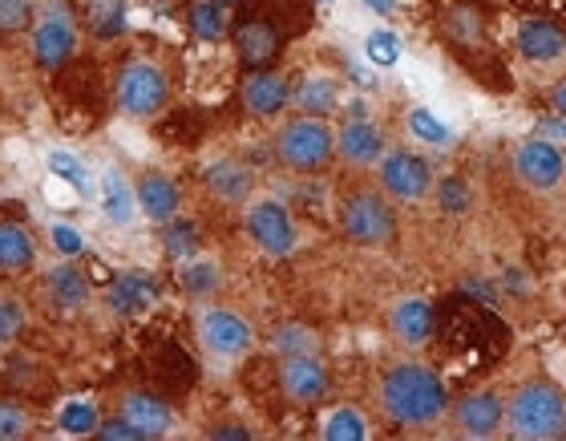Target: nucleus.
Wrapping results in <instances>:
<instances>
[{
	"mask_svg": "<svg viewBox=\"0 0 566 441\" xmlns=\"http://www.w3.org/2000/svg\"><path fill=\"white\" fill-rule=\"evenodd\" d=\"M243 106H248V114H255V118H280L283 109L292 106V85H287V77L275 70H251L248 77H243Z\"/></svg>",
	"mask_w": 566,
	"mask_h": 441,
	"instance_id": "obj_13",
	"label": "nucleus"
},
{
	"mask_svg": "<svg viewBox=\"0 0 566 441\" xmlns=\"http://www.w3.org/2000/svg\"><path fill=\"white\" fill-rule=\"evenodd\" d=\"M94 438H106V441H142V433L134 430V426L126 418H118V421H102Z\"/></svg>",
	"mask_w": 566,
	"mask_h": 441,
	"instance_id": "obj_42",
	"label": "nucleus"
},
{
	"mask_svg": "<svg viewBox=\"0 0 566 441\" xmlns=\"http://www.w3.org/2000/svg\"><path fill=\"white\" fill-rule=\"evenodd\" d=\"M319 4H332V0H319Z\"/></svg>",
	"mask_w": 566,
	"mask_h": 441,
	"instance_id": "obj_48",
	"label": "nucleus"
},
{
	"mask_svg": "<svg viewBox=\"0 0 566 441\" xmlns=\"http://www.w3.org/2000/svg\"><path fill=\"white\" fill-rule=\"evenodd\" d=\"M49 243H53L65 260H73V255H82V251L90 248L85 231L82 227H73V223H49Z\"/></svg>",
	"mask_w": 566,
	"mask_h": 441,
	"instance_id": "obj_39",
	"label": "nucleus"
},
{
	"mask_svg": "<svg viewBox=\"0 0 566 441\" xmlns=\"http://www.w3.org/2000/svg\"><path fill=\"white\" fill-rule=\"evenodd\" d=\"M433 324H437L433 304H429V300H421V296L401 300V304L392 308V316H389L392 336H397L405 348H424V345H429V340H433Z\"/></svg>",
	"mask_w": 566,
	"mask_h": 441,
	"instance_id": "obj_20",
	"label": "nucleus"
},
{
	"mask_svg": "<svg viewBox=\"0 0 566 441\" xmlns=\"http://www.w3.org/2000/svg\"><path fill=\"white\" fill-rule=\"evenodd\" d=\"M97 199H102V216L106 223L114 227H134L138 219V191H134V182L126 179V170L122 167H106L102 170V179H97Z\"/></svg>",
	"mask_w": 566,
	"mask_h": 441,
	"instance_id": "obj_18",
	"label": "nucleus"
},
{
	"mask_svg": "<svg viewBox=\"0 0 566 441\" xmlns=\"http://www.w3.org/2000/svg\"><path fill=\"white\" fill-rule=\"evenodd\" d=\"M45 292H49V300H53L61 312H82L85 304H90V280H85L77 267H70V263H57V267H49Z\"/></svg>",
	"mask_w": 566,
	"mask_h": 441,
	"instance_id": "obj_24",
	"label": "nucleus"
},
{
	"mask_svg": "<svg viewBox=\"0 0 566 441\" xmlns=\"http://www.w3.org/2000/svg\"><path fill=\"white\" fill-rule=\"evenodd\" d=\"M24 324H29V312L17 296H0V345H12L21 340Z\"/></svg>",
	"mask_w": 566,
	"mask_h": 441,
	"instance_id": "obj_37",
	"label": "nucleus"
},
{
	"mask_svg": "<svg viewBox=\"0 0 566 441\" xmlns=\"http://www.w3.org/2000/svg\"><path fill=\"white\" fill-rule=\"evenodd\" d=\"M283 36L272 21H243L235 29V49H239V61L248 65V70H263L268 61L280 53Z\"/></svg>",
	"mask_w": 566,
	"mask_h": 441,
	"instance_id": "obj_22",
	"label": "nucleus"
},
{
	"mask_svg": "<svg viewBox=\"0 0 566 441\" xmlns=\"http://www.w3.org/2000/svg\"><path fill=\"white\" fill-rule=\"evenodd\" d=\"M272 348L280 353V357H300V353H316V333H312L307 324H283V328H275Z\"/></svg>",
	"mask_w": 566,
	"mask_h": 441,
	"instance_id": "obj_34",
	"label": "nucleus"
},
{
	"mask_svg": "<svg viewBox=\"0 0 566 441\" xmlns=\"http://www.w3.org/2000/svg\"><path fill=\"white\" fill-rule=\"evenodd\" d=\"M36 263V243L24 223H0V272L24 275Z\"/></svg>",
	"mask_w": 566,
	"mask_h": 441,
	"instance_id": "obj_25",
	"label": "nucleus"
},
{
	"mask_svg": "<svg viewBox=\"0 0 566 441\" xmlns=\"http://www.w3.org/2000/svg\"><path fill=\"white\" fill-rule=\"evenodd\" d=\"M178 287L190 300H211L223 287V267L214 260H207V255H190V260L178 263Z\"/></svg>",
	"mask_w": 566,
	"mask_h": 441,
	"instance_id": "obj_26",
	"label": "nucleus"
},
{
	"mask_svg": "<svg viewBox=\"0 0 566 441\" xmlns=\"http://www.w3.org/2000/svg\"><path fill=\"white\" fill-rule=\"evenodd\" d=\"M538 134H551V138H558V143H563V138H566V118H558V122H538Z\"/></svg>",
	"mask_w": 566,
	"mask_h": 441,
	"instance_id": "obj_45",
	"label": "nucleus"
},
{
	"mask_svg": "<svg viewBox=\"0 0 566 441\" xmlns=\"http://www.w3.org/2000/svg\"><path fill=\"white\" fill-rule=\"evenodd\" d=\"M199 345L214 360H239L255 348V328L231 308H207L199 316Z\"/></svg>",
	"mask_w": 566,
	"mask_h": 441,
	"instance_id": "obj_8",
	"label": "nucleus"
},
{
	"mask_svg": "<svg viewBox=\"0 0 566 441\" xmlns=\"http://www.w3.org/2000/svg\"><path fill=\"white\" fill-rule=\"evenodd\" d=\"M163 248H166V255L170 260H190V255H199V248H202V235H199V227L195 223H187V219H170L166 223V231H163Z\"/></svg>",
	"mask_w": 566,
	"mask_h": 441,
	"instance_id": "obj_33",
	"label": "nucleus"
},
{
	"mask_svg": "<svg viewBox=\"0 0 566 441\" xmlns=\"http://www.w3.org/2000/svg\"><path fill=\"white\" fill-rule=\"evenodd\" d=\"M211 438L214 441H248L251 430H248V426H239V421H227V426H214Z\"/></svg>",
	"mask_w": 566,
	"mask_h": 441,
	"instance_id": "obj_43",
	"label": "nucleus"
},
{
	"mask_svg": "<svg viewBox=\"0 0 566 441\" xmlns=\"http://www.w3.org/2000/svg\"><path fill=\"white\" fill-rule=\"evenodd\" d=\"M449 413H453V426L473 441L494 438V433L502 430V421H506V406H502V397L490 393V389L458 397V406L449 409Z\"/></svg>",
	"mask_w": 566,
	"mask_h": 441,
	"instance_id": "obj_11",
	"label": "nucleus"
},
{
	"mask_svg": "<svg viewBox=\"0 0 566 441\" xmlns=\"http://www.w3.org/2000/svg\"><path fill=\"white\" fill-rule=\"evenodd\" d=\"M336 155L348 162V167H377L380 158L389 155V138L377 122L353 118L344 122L340 134H336Z\"/></svg>",
	"mask_w": 566,
	"mask_h": 441,
	"instance_id": "obj_12",
	"label": "nucleus"
},
{
	"mask_svg": "<svg viewBox=\"0 0 566 441\" xmlns=\"http://www.w3.org/2000/svg\"><path fill=\"white\" fill-rule=\"evenodd\" d=\"M510 170H514V179H518L526 191H555L558 182L566 179V155L538 134V138H526V143L514 146Z\"/></svg>",
	"mask_w": 566,
	"mask_h": 441,
	"instance_id": "obj_9",
	"label": "nucleus"
},
{
	"mask_svg": "<svg viewBox=\"0 0 566 441\" xmlns=\"http://www.w3.org/2000/svg\"><path fill=\"white\" fill-rule=\"evenodd\" d=\"M275 155L287 170L295 175H316L332 162L336 155V130H332L324 118H312V114H300V118L283 122L280 134H275Z\"/></svg>",
	"mask_w": 566,
	"mask_h": 441,
	"instance_id": "obj_3",
	"label": "nucleus"
},
{
	"mask_svg": "<svg viewBox=\"0 0 566 441\" xmlns=\"http://www.w3.org/2000/svg\"><path fill=\"white\" fill-rule=\"evenodd\" d=\"M551 106H555L558 118H566V77H558L555 90H551Z\"/></svg>",
	"mask_w": 566,
	"mask_h": 441,
	"instance_id": "obj_44",
	"label": "nucleus"
},
{
	"mask_svg": "<svg viewBox=\"0 0 566 441\" xmlns=\"http://www.w3.org/2000/svg\"><path fill=\"white\" fill-rule=\"evenodd\" d=\"M190 33H195V41H202V45L223 41V33H227L223 0H199V4L190 9Z\"/></svg>",
	"mask_w": 566,
	"mask_h": 441,
	"instance_id": "obj_31",
	"label": "nucleus"
},
{
	"mask_svg": "<svg viewBox=\"0 0 566 441\" xmlns=\"http://www.w3.org/2000/svg\"><path fill=\"white\" fill-rule=\"evenodd\" d=\"M405 130H409V138H417L421 146H433V150H446V146H453V130H449L446 122L437 118L429 106H413V109H409V118H405Z\"/></svg>",
	"mask_w": 566,
	"mask_h": 441,
	"instance_id": "obj_30",
	"label": "nucleus"
},
{
	"mask_svg": "<svg viewBox=\"0 0 566 441\" xmlns=\"http://www.w3.org/2000/svg\"><path fill=\"white\" fill-rule=\"evenodd\" d=\"M292 106L300 114H312V118H328L340 109V82H332L324 73H312L292 90Z\"/></svg>",
	"mask_w": 566,
	"mask_h": 441,
	"instance_id": "obj_23",
	"label": "nucleus"
},
{
	"mask_svg": "<svg viewBox=\"0 0 566 441\" xmlns=\"http://www.w3.org/2000/svg\"><path fill=\"white\" fill-rule=\"evenodd\" d=\"M102 418H97V406L90 397H70V401H61L57 409V430L65 438H94Z\"/></svg>",
	"mask_w": 566,
	"mask_h": 441,
	"instance_id": "obj_29",
	"label": "nucleus"
},
{
	"mask_svg": "<svg viewBox=\"0 0 566 441\" xmlns=\"http://www.w3.org/2000/svg\"><path fill=\"white\" fill-rule=\"evenodd\" d=\"M29 438V413L12 401H0V441H21Z\"/></svg>",
	"mask_w": 566,
	"mask_h": 441,
	"instance_id": "obj_40",
	"label": "nucleus"
},
{
	"mask_svg": "<svg viewBox=\"0 0 566 441\" xmlns=\"http://www.w3.org/2000/svg\"><path fill=\"white\" fill-rule=\"evenodd\" d=\"M340 231L356 248H389L397 235V216L380 195L356 191L340 203Z\"/></svg>",
	"mask_w": 566,
	"mask_h": 441,
	"instance_id": "obj_5",
	"label": "nucleus"
},
{
	"mask_svg": "<svg viewBox=\"0 0 566 441\" xmlns=\"http://www.w3.org/2000/svg\"><path fill=\"white\" fill-rule=\"evenodd\" d=\"M319 438H324V441H365L368 438L365 413H360V409H353V406L332 409L328 421H324V430H319Z\"/></svg>",
	"mask_w": 566,
	"mask_h": 441,
	"instance_id": "obj_32",
	"label": "nucleus"
},
{
	"mask_svg": "<svg viewBox=\"0 0 566 441\" xmlns=\"http://www.w3.org/2000/svg\"><path fill=\"white\" fill-rule=\"evenodd\" d=\"M158 304V280L150 272H122L114 275V284L106 287V308L114 316H146Z\"/></svg>",
	"mask_w": 566,
	"mask_h": 441,
	"instance_id": "obj_14",
	"label": "nucleus"
},
{
	"mask_svg": "<svg viewBox=\"0 0 566 441\" xmlns=\"http://www.w3.org/2000/svg\"><path fill=\"white\" fill-rule=\"evenodd\" d=\"M243 227H248L251 243H255L263 255H272V260L292 255L295 243H300V231H295L292 211H287L280 199H255V203H248Z\"/></svg>",
	"mask_w": 566,
	"mask_h": 441,
	"instance_id": "obj_7",
	"label": "nucleus"
},
{
	"mask_svg": "<svg viewBox=\"0 0 566 441\" xmlns=\"http://www.w3.org/2000/svg\"><path fill=\"white\" fill-rule=\"evenodd\" d=\"M380 191L389 195L392 203H421L424 195H433V162L413 150H389L377 162Z\"/></svg>",
	"mask_w": 566,
	"mask_h": 441,
	"instance_id": "obj_6",
	"label": "nucleus"
},
{
	"mask_svg": "<svg viewBox=\"0 0 566 441\" xmlns=\"http://www.w3.org/2000/svg\"><path fill=\"white\" fill-rule=\"evenodd\" d=\"M122 418L130 421L134 430L142 433V441L166 438V433L175 430V409L166 406L163 397L142 393V389H134V393L122 397Z\"/></svg>",
	"mask_w": 566,
	"mask_h": 441,
	"instance_id": "obj_19",
	"label": "nucleus"
},
{
	"mask_svg": "<svg viewBox=\"0 0 566 441\" xmlns=\"http://www.w3.org/2000/svg\"><path fill=\"white\" fill-rule=\"evenodd\" d=\"M365 4L373 12H380V17H392V12H397V0H365Z\"/></svg>",
	"mask_w": 566,
	"mask_h": 441,
	"instance_id": "obj_46",
	"label": "nucleus"
},
{
	"mask_svg": "<svg viewBox=\"0 0 566 441\" xmlns=\"http://www.w3.org/2000/svg\"><path fill=\"white\" fill-rule=\"evenodd\" d=\"M365 57L380 70H392L397 61H401V36L389 33V29H373L365 36Z\"/></svg>",
	"mask_w": 566,
	"mask_h": 441,
	"instance_id": "obj_35",
	"label": "nucleus"
},
{
	"mask_svg": "<svg viewBox=\"0 0 566 441\" xmlns=\"http://www.w3.org/2000/svg\"><path fill=\"white\" fill-rule=\"evenodd\" d=\"M202 182H207V191L227 207L251 203V191H255V175H251V167L239 162V158H211V162L202 167Z\"/></svg>",
	"mask_w": 566,
	"mask_h": 441,
	"instance_id": "obj_15",
	"label": "nucleus"
},
{
	"mask_svg": "<svg viewBox=\"0 0 566 441\" xmlns=\"http://www.w3.org/2000/svg\"><path fill=\"white\" fill-rule=\"evenodd\" d=\"M223 4H239V0H223Z\"/></svg>",
	"mask_w": 566,
	"mask_h": 441,
	"instance_id": "obj_47",
	"label": "nucleus"
},
{
	"mask_svg": "<svg viewBox=\"0 0 566 441\" xmlns=\"http://www.w3.org/2000/svg\"><path fill=\"white\" fill-rule=\"evenodd\" d=\"M33 21V4L29 0H0V33H21Z\"/></svg>",
	"mask_w": 566,
	"mask_h": 441,
	"instance_id": "obj_41",
	"label": "nucleus"
},
{
	"mask_svg": "<svg viewBox=\"0 0 566 441\" xmlns=\"http://www.w3.org/2000/svg\"><path fill=\"white\" fill-rule=\"evenodd\" d=\"M280 389L295 409H312L328 397V369L316 353H300V357H283L280 365Z\"/></svg>",
	"mask_w": 566,
	"mask_h": 441,
	"instance_id": "obj_10",
	"label": "nucleus"
},
{
	"mask_svg": "<svg viewBox=\"0 0 566 441\" xmlns=\"http://www.w3.org/2000/svg\"><path fill=\"white\" fill-rule=\"evenodd\" d=\"M506 426L518 441H551L566 433V397L551 381H526L506 406Z\"/></svg>",
	"mask_w": 566,
	"mask_h": 441,
	"instance_id": "obj_2",
	"label": "nucleus"
},
{
	"mask_svg": "<svg viewBox=\"0 0 566 441\" xmlns=\"http://www.w3.org/2000/svg\"><path fill=\"white\" fill-rule=\"evenodd\" d=\"M433 195H437V207L446 211V216H465L470 211V203H473V191H470V182L465 179H441V182H433Z\"/></svg>",
	"mask_w": 566,
	"mask_h": 441,
	"instance_id": "obj_36",
	"label": "nucleus"
},
{
	"mask_svg": "<svg viewBox=\"0 0 566 441\" xmlns=\"http://www.w3.org/2000/svg\"><path fill=\"white\" fill-rule=\"evenodd\" d=\"M449 33H453V41H461V45H478V41H482V12L458 4V9L449 12Z\"/></svg>",
	"mask_w": 566,
	"mask_h": 441,
	"instance_id": "obj_38",
	"label": "nucleus"
},
{
	"mask_svg": "<svg viewBox=\"0 0 566 441\" xmlns=\"http://www.w3.org/2000/svg\"><path fill=\"white\" fill-rule=\"evenodd\" d=\"M518 53L534 65H555L566 57V33L555 21H526L518 29Z\"/></svg>",
	"mask_w": 566,
	"mask_h": 441,
	"instance_id": "obj_21",
	"label": "nucleus"
},
{
	"mask_svg": "<svg viewBox=\"0 0 566 441\" xmlns=\"http://www.w3.org/2000/svg\"><path fill=\"white\" fill-rule=\"evenodd\" d=\"M82 12L97 41H114L126 29V0H82Z\"/></svg>",
	"mask_w": 566,
	"mask_h": 441,
	"instance_id": "obj_28",
	"label": "nucleus"
},
{
	"mask_svg": "<svg viewBox=\"0 0 566 441\" xmlns=\"http://www.w3.org/2000/svg\"><path fill=\"white\" fill-rule=\"evenodd\" d=\"M45 170H49V179L65 182L77 199H90V195H94V175H90L82 155H73V150H49Z\"/></svg>",
	"mask_w": 566,
	"mask_h": 441,
	"instance_id": "obj_27",
	"label": "nucleus"
},
{
	"mask_svg": "<svg viewBox=\"0 0 566 441\" xmlns=\"http://www.w3.org/2000/svg\"><path fill=\"white\" fill-rule=\"evenodd\" d=\"M380 409H385V418L392 426H405V430L437 426L449 413V389L437 377V369L405 360V365H392L385 372V381H380Z\"/></svg>",
	"mask_w": 566,
	"mask_h": 441,
	"instance_id": "obj_1",
	"label": "nucleus"
},
{
	"mask_svg": "<svg viewBox=\"0 0 566 441\" xmlns=\"http://www.w3.org/2000/svg\"><path fill=\"white\" fill-rule=\"evenodd\" d=\"M33 61L41 70H61L65 61L77 53V29L65 17H45V21L33 29Z\"/></svg>",
	"mask_w": 566,
	"mask_h": 441,
	"instance_id": "obj_17",
	"label": "nucleus"
},
{
	"mask_svg": "<svg viewBox=\"0 0 566 441\" xmlns=\"http://www.w3.org/2000/svg\"><path fill=\"white\" fill-rule=\"evenodd\" d=\"M114 97H118V109L134 122H150L158 118L170 102V85H166V73L158 61H130L122 65L118 85H114Z\"/></svg>",
	"mask_w": 566,
	"mask_h": 441,
	"instance_id": "obj_4",
	"label": "nucleus"
},
{
	"mask_svg": "<svg viewBox=\"0 0 566 441\" xmlns=\"http://www.w3.org/2000/svg\"><path fill=\"white\" fill-rule=\"evenodd\" d=\"M138 216L146 223H158L166 227L170 219H178V207H182V191H178V182L163 170H146L138 179Z\"/></svg>",
	"mask_w": 566,
	"mask_h": 441,
	"instance_id": "obj_16",
	"label": "nucleus"
}]
</instances>
